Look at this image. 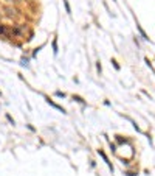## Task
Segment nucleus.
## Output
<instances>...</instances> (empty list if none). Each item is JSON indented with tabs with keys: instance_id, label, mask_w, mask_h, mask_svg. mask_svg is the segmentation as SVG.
I'll return each mask as SVG.
<instances>
[{
	"instance_id": "f257e3e1",
	"label": "nucleus",
	"mask_w": 155,
	"mask_h": 176,
	"mask_svg": "<svg viewBox=\"0 0 155 176\" xmlns=\"http://www.w3.org/2000/svg\"><path fill=\"white\" fill-rule=\"evenodd\" d=\"M0 33H2V35H5V33H6V30L3 28V27H0Z\"/></svg>"
}]
</instances>
